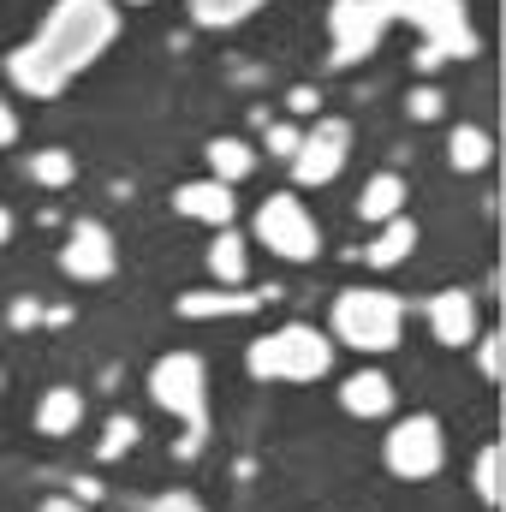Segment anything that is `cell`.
<instances>
[{
    "mask_svg": "<svg viewBox=\"0 0 506 512\" xmlns=\"http://www.w3.org/2000/svg\"><path fill=\"white\" fill-rule=\"evenodd\" d=\"M114 36H120L114 0H54L48 18H42V30H36V48H42L66 78H78L84 66H96V60L114 48Z\"/></svg>",
    "mask_w": 506,
    "mask_h": 512,
    "instance_id": "obj_1",
    "label": "cell"
},
{
    "mask_svg": "<svg viewBox=\"0 0 506 512\" xmlns=\"http://www.w3.org/2000/svg\"><path fill=\"white\" fill-rule=\"evenodd\" d=\"M149 399L185 423V435L173 441V453L185 465L203 459V447H209V370H203V358L197 352H161L149 364Z\"/></svg>",
    "mask_w": 506,
    "mask_h": 512,
    "instance_id": "obj_2",
    "label": "cell"
},
{
    "mask_svg": "<svg viewBox=\"0 0 506 512\" xmlns=\"http://www.w3.org/2000/svg\"><path fill=\"white\" fill-rule=\"evenodd\" d=\"M256 382H322L334 370V340L310 322H286L245 352Z\"/></svg>",
    "mask_w": 506,
    "mask_h": 512,
    "instance_id": "obj_3",
    "label": "cell"
},
{
    "mask_svg": "<svg viewBox=\"0 0 506 512\" xmlns=\"http://www.w3.org/2000/svg\"><path fill=\"white\" fill-rule=\"evenodd\" d=\"M328 328H334L328 340H340L352 352H393L399 334H405V304L381 286H352V292L334 298Z\"/></svg>",
    "mask_w": 506,
    "mask_h": 512,
    "instance_id": "obj_4",
    "label": "cell"
},
{
    "mask_svg": "<svg viewBox=\"0 0 506 512\" xmlns=\"http://www.w3.org/2000/svg\"><path fill=\"white\" fill-rule=\"evenodd\" d=\"M387 18L411 24L423 36V48H435L441 60H477V24L465 18V0H381Z\"/></svg>",
    "mask_w": 506,
    "mask_h": 512,
    "instance_id": "obj_5",
    "label": "cell"
},
{
    "mask_svg": "<svg viewBox=\"0 0 506 512\" xmlns=\"http://www.w3.org/2000/svg\"><path fill=\"white\" fill-rule=\"evenodd\" d=\"M381 465L399 477V483H429L441 465H447V435H441V417L429 411H411L387 429L381 441Z\"/></svg>",
    "mask_w": 506,
    "mask_h": 512,
    "instance_id": "obj_6",
    "label": "cell"
},
{
    "mask_svg": "<svg viewBox=\"0 0 506 512\" xmlns=\"http://www.w3.org/2000/svg\"><path fill=\"white\" fill-rule=\"evenodd\" d=\"M256 245L274 251L280 262H316L322 256V227H316V215L292 191H274L256 209Z\"/></svg>",
    "mask_w": 506,
    "mask_h": 512,
    "instance_id": "obj_7",
    "label": "cell"
},
{
    "mask_svg": "<svg viewBox=\"0 0 506 512\" xmlns=\"http://www.w3.org/2000/svg\"><path fill=\"white\" fill-rule=\"evenodd\" d=\"M346 161H352V120L322 114L316 126L298 137V155H292V185H298V191H322V185H334V179L346 173Z\"/></svg>",
    "mask_w": 506,
    "mask_h": 512,
    "instance_id": "obj_8",
    "label": "cell"
},
{
    "mask_svg": "<svg viewBox=\"0 0 506 512\" xmlns=\"http://www.w3.org/2000/svg\"><path fill=\"white\" fill-rule=\"evenodd\" d=\"M387 6L381 0H334L328 6V36H334V72H352L358 60H370L387 36Z\"/></svg>",
    "mask_w": 506,
    "mask_h": 512,
    "instance_id": "obj_9",
    "label": "cell"
},
{
    "mask_svg": "<svg viewBox=\"0 0 506 512\" xmlns=\"http://www.w3.org/2000/svg\"><path fill=\"white\" fill-rule=\"evenodd\" d=\"M114 268H120V245H114V233H108L102 221H72L66 251H60V274L96 286V280H114Z\"/></svg>",
    "mask_w": 506,
    "mask_h": 512,
    "instance_id": "obj_10",
    "label": "cell"
},
{
    "mask_svg": "<svg viewBox=\"0 0 506 512\" xmlns=\"http://www.w3.org/2000/svg\"><path fill=\"white\" fill-rule=\"evenodd\" d=\"M423 316H429V334L447 346V352H459V346H471L483 328H477V298L465 292V286H447V292H435L429 304H423Z\"/></svg>",
    "mask_w": 506,
    "mask_h": 512,
    "instance_id": "obj_11",
    "label": "cell"
},
{
    "mask_svg": "<svg viewBox=\"0 0 506 512\" xmlns=\"http://www.w3.org/2000/svg\"><path fill=\"white\" fill-rule=\"evenodd\" d=\"M173 215L203 221V227H233L239 203H233V185H221V179H185L173 191Z\"/></svg>",
    "mask_w": 506,
    "mask_h": 512,
    "instance_id": "obj_12",
    "label": "cell"
},
{
    "mask_svg": "<svg viewBox=\"0 0 506 512\" xmlns=\"http://www.w3.org/2000/svg\"><path fill=\"white\" fill-rule=\"evenodd\" d=\"M251 310H262L251 286H191V292H179L185 322H221V316H251Z\"/></svg>",
    "mask_w": 506,
    "mask_h": 512,
    "instance_id": "obj_13",
    "label": "cell"
},
{
    "mask_svg": "<svg viewBox=\"0 0 506 512\" xmlns=\"http://www.w3.org/2000/svg\"><path fill=\"white\" fill-rule=\"evenodd\" d=\"M6 78H12L24 96H36V102L60 96V90L72 84V78H66V72H60V66H54V60H48L36 42H24V48H12V54H6Z\"/></svg>",
    "mask_w": 506,
    "mask_h": 512,
    "instance_id": "obj_14",
    "label": "cell"
},
{
    "mask_svg": "<svg viewBox=\"0 0 506 512\" xmlns=\"http://www.w3.org/2000/svg\"><path fill=\"white\" fill-rule=\"evenodd\" d=\"M78 423H84V393H78V387H48V393L36 399V429H42L48 441L78 435Z\"/></svg>",
    "mask_w": 506,
    "mask_h": 512,
    "instance_id": "obj_15",
    "label": "cell"
},
{
    "mask_svg": "<svg viewBox=\"0 0 506 512\" xmlns=\"http://www.w3.org/2000/svg\"><path fill=\"white\" fill-rule=\"evenodd\" d=\"M209 280L215 286H245L251 280V245H245V233L215 227V239H209Z\"/></svg>",
    "mask_w": 506,
    "mask_h": 512,
    "instance_id": "obj_16",
    "label": "cell"
},
{
    "mask_svg": "<svg viewBox=\"0 0 506 512\" xmlns=\"http://www.w3.org/2000/svg\"><path fill=\"white\" fill-rule=\"evenodd\" d=\"M411 251H417V221L411 215H393V221H381L376 239L364 245V262L370 268H399V262H411Z\"/></svg>",
    "mask_w": 506,
    "mask_h": 512,
    "instance_id": "obj_17",
    "label": "cell"
},
{
    "mask_svg": "<svg viewBox=\"0 0 506 512\" xmlns=\"http://www.w3.org/2000/svg\"><path fill=\"white\" fill-rule=\"evenodd\" d=\"M358 215L381 227V221H393V215H405V173H370L364 179V191H358Z\"/></svg>",
    "mask_w": 506,
    "mask_h": 512,
    "instance_id": "obj_18",
    "label": "cell"
},
{
    "mask_svg": "<svg viewBox=\"0 0 506 512\" xmlns=\"http://www.w3.org/2000/svg\"><path fill=\"white\" fill-rule=\"evenodd\" d=\"M340 405H346L352 417H387V411H393V382H387L381 370H358V376L340 382Z\"/></svg>",
    "mask_w": 506,
    "mask_h": 512,
    "instance_id": "obj_19",
    "label": "cell"
},
{
    "mask_svg": "<svg viewBox=\"0 0 506 512\" xmlns=\"http://www.w3.org/2000/svg\"><path fill=\"white\" fill-rule=\"evenodd\" d=\"M203 161H209V179H221V185H239L256 173V149L245 137H209Z\"/></svg>",
    "mask_w": 506,
    "mask_h": 512,
    "instance_id": "obj_20",
    "label": "cell"
},
{
    "mask_svg": "<svg viewBox=\"0 0 506 512\" xmlns=\"http://www.w3.org/2000/svg\"><path fill=\"white\" fill-rule=\"evenodd\" d=\"M471 489H477V501H483V507L501 512V501H506V447H501V441H483V447H477Z\"/></svg>",
    "mask_w": 506,
    "mask_h": 512,
    "instance_id": "obj_21",
    "label": "cell"
},
{
    "mask_svg": "<svg viewBox=\"0 0 506 512\" xmlns=\"http://www.w3.org/2000/svg\"><path fill=\"white\" fill-rule=\"evenodd\" d=\"M447 161H453V173H483L489 161H495V137L483 126H453L447 137Z\"/></svg>",
    "mask_w": 506,
    "mask_h": 512,
    "instance_id": "obj_22",
    "label": "cell"
},
{
    "mask_svg": "<svg viewBox=\"0 0 506 512\" xmlns=\"http://www.w3.org/2000/svg\"><path fill=\"white\" fill-rule=\"evenodd\" d=\"M256 6H268V0H191V24L197 30H233V24H245Z\"/></svg>",
    "mask_w": 506,
    "mask_h": 512,
    "instance_id": "obj_23",
    "label": "cell"
},
{
    "mask_svg": "<svg viewBox=\"0 0 506 512\" xmlns=\"http://www.w3.org/2000/svg\"><path fill=\"white\" fill-rule=\"evenodd\" d=\"M30 179L48 185V191H66V185L78 179V155H72V149H36V155H30Z\"/></svg>",
    "mask_w": 506,
    "mask_h": 512,
    "instance_id": "obj_24",
    "label": "cell"
},
{
    "mask_svg": "<svg viewBox=\"0 0 506 512\" xmlns=\"http://www.w3.org/2000/svg\"><path fill=\"white\" fill-rule=\"evenodd\" d=\"M137 441H143V423H137L131 411H114V417L102 423V447H96V459H126Z\"/></svg>",
    "mask_w": 506,
    "mask_h": 512,
    "instance_id": "obj_25",
    "label": "cell"
},
{
    "mask_svg": "<svg viewBox=\"0 0 506 512\" xmlns=\"http://www.w3.org/2000/svg\"><path fill=\"white\" fill-rule=\"evenodd\" d=\"M471 346H477V370H483V382H495V387H501V376H506V340H501V328L477 334Z\"/></svg>",
    "mask_w": 506,
    "mask_h": 512,
    "instance_id": "obj_26",
    "label": "cell"
},
{
    "mask_svg": "<svg viewBox=\"0 0 506 512\" xmlns=\"http://www.w3.org/2000/svg\"><path fill=\"white\" fill-rule=\"evenodd\" d=\"M405 114H411L417 126H429V120H441V114H447V90H435V84H417V90L405 96Z\"/></svg>",
    "mask_w": 506,
    "mask_h": 512,
    "instance_id": "obj_27",
    "label": "cell"
},
{
    "mask_svg": "<svg viewBox=\"0 0 506 512\" xmlns=\"http://www.w3.org/2000/svg\"><path fill=\"white\" fill-rule=\"evenodd\" d=\"M298 137H304V126H292V120H274V126L262 131V149H268L274 161H292V155H298Z\"/></svg>",
    "mask_w": 506,
    "mask_h": 512,
    "instance_id": "obj_28",
    "label": "cell"
},
{
    "mask_svg": "<svg viewBox=\"0 0 506 512\" xmlns=\"http://www.w3.org/2000/svg\"><path fill=\"white\" fill-rule=\"evenodd\" d=\"M36 322H42V298H12V304H6V328L24 334V328H36Z\"/></svg>",
    "mask_w": 506,
    "mask_h": 512,
    "instance_id": "obj_29",
    "label": "cell"
},
{
    "mask_svg": "<svg viewBox=\"0 0 506 512\" xmlns=\"http://www.w3.org/2000/svg\"><path fill=\"white\" fill-rule=\"evenodd\" d=\"M143 512H209V507H203L197 495H185V489H167V495H155Z\"/></svg>",
    "mask_w": 506,
    "mask_h": 512,
    "instance_id": "obj_30",
    "label": "cell"
},
{
    "mask_svg": "<svg viewBox=\"0 0 506 512\" xmlns=\"http://www.w3.org/2000/svg\"><path fill=\"white\" fill-rule=\"evenodd\" d=\"M316 108H322L316 84H292V90H286V114H298V120H304V114H316Z\"/></svg>",
    "mask_w": 506,
    "mask_h": 512,
    "instance_id": "obj_31",
    "label": "cell"
},
{
    "mask_svg": "<svg viewBox=\"0 0 506 512\" xmlns=\"http://www.w3.org/2000/svg\"><path fill=\"white\" fill-rule=\"evenodd\" d=\"M66 495H72V501H84V507H96V501H102V483H96V477H72V483H66Z\"/></svg>",
    "mask_w": 506,
    "mask_h": 512,
    "instance_id": "obj_32",
    "label": "cell"
},
{
    "mask_svg": "<svg viewBox=\"0 0 506 512\" xmlns=\"http://www.w3.org/2000/svg\"><path fill=\"white\" fill-rule=\"evenodd\" d=\"M6 143H18V114H12V102L0 96V149H6Z\"/></svg>",
    "mask_w": 506,
    "mask_h": 512,
    "instance_id": "obj_33",
    "label": "cell"
},
{
    "mask_svg": "<svg viewBox=\"0 0 506 512\" xmlns=\"http://www.w3.org/2000/svg\"><path fill=\"white\" fill-rule=\"evenodd\" d=\"M42 328H72V304H42Z\"/></svg>",
    "mask_w": 506,
    "mask_h": 512,
    "instance_id": "obj_34",
    "label": "cell"
},
{
    "mask_svg": "<svg viewBox=\"0 0 506 512\" xmlns=\"http://www.w3.org/2000/svg\"><path fill=\"white\" fill-rule=\"evenodd\" d=\"M36 512H90V507H84V501H72V495H48Z\"/></svg>",
    "mask_w": 506,
    "mask_h": 512,
    "instance_id": "obj_35",
    "label": "cell"
},
{
    "mask_svg": "<svg viewBox=\"0 0 506 512\" xmlns=\"http://www.w3.org/2000/svg\"><path fill=\"white\" fill-rule=\"evenodd\" d=\"M12 227H18V221H12V209H6V203H0V245H6V239H12Z\"/></svg>",
    "mask_w": 506,
    "mask_h": 512,
    "instance_id": "obj_36",
    "label": "cell"
},
{
    "mask_svg": "<svg viewBox=\"0 0 506 512\" xmlns=\"http://www.w3.org/2000/svg\"><path fill=\"white\" fill-rule=\"evenodd\" d=\"M126 6H149V0H126Z\"/></svg>",
    "mask_w": 506,
    "mask_h": 512,
    "instance_id": "obj_37",
    "label": "cell"
}]
</instances>
